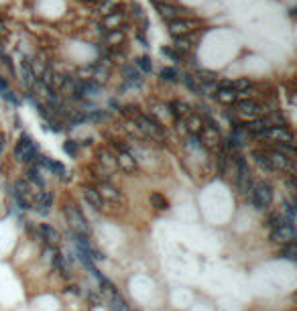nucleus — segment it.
Returning a JSON list of instances; mask_svg holds the SVG:
<instances>
[{"label":"nucleus","instance_id":"aec40b11","mask_svg":"<svg viewBox=\"0 0 297 311\" xmlns=\"http://www.w3.org/2000/svg\"><path fill=\"white\" fill-rule=\"evenodd\" d=\"M124 80H126V86H140L142 84V74L134 66H126L124 68Z\"/></svg>","mask_w":297,"mask_h":311},{"label":"nucleus","instance_id":"58836bf2","mask_svg":"<svg viewBox=\"0 0 297 311\" xmlns=\"http://www.w3.org/2000/svg\"><path fill=\"white\" fill-rule=\"evenodd\" d=\"M88 2H98V0H88Z\"/></svg>","mask_w":297,"mask_h":311},{"label":"nucleus","instance_id":"b1692460","mask_svg":"<svg viewBox=\"0 0 297 311\" xmlns=\"http://www.w3.org/2000/svg\"><path fill=\"white\" fill-rule=\"evenodd\" d=\"M151 206L155 210H159V212H165V210H169V200L163 194L155 192V194H151Z\"/></svg>","mask_w":297,"mask_h":311},{"label":"nucleus","instance_id":"f3484780","mask_svg":"<svg viewBox=\"0 0 297 311\" xmlns=\"http://www.w3.org/2000/svg\"><path fill=\"white\" fill-rule=\"evenodd\" d=\"M122 20H124V14L120 10H114V12L104 16V28L106 30H116L118 26L122 24Z\"/></svg>","mask_w":297,"mask_h":311},{"label":"nucleus","instance_id":"4468645a","mask_svg":"<svg viewBox=\"0 0 297 311\" xmlns=\"http://www.w3.org/2000/svg\"><path fill=\"white\" fill-rule=\"evenodd\" d=\"M39 228H41V240H43L47 246H55V248H57L59 240H62L59 232H57L53 226H49V224H43V226H39Z\"/></svg>","mask_w":297,"mask_h":311},{"label":"nucleus","instance_id":"9d476101","mask_svg":"<svg viewBox=\"0 0 297 311\" xmlns=\"http://www.w3.org/2000/svg\"><path fill=\"white\" fill-rule=\"evenodd\" d=\"M155 6H157V10H159L161 18H165L167 22H173V20H177V18H184V14H190L188 8H180V6L171 4V2H157Z\"/></svg>","mask_w":297,"mask_h":311},{"label":"nucleus","instance_id":"2eb2a0df","mask_svg":"<svg viewBox=\"0 0 297 311\" xmlns=\"http://www.w3.org/2000/svg\"><path fill=\"white\" fill-rule=\"evenodd\" d=\"M51 206H53V196H51V192H41L39 194V198H37V202H35V206H33V210H37L39 214H49V210H51Z\"/></svg>","mask_w":297,"mask_h":311},{"label":"nucleus","instance_id":"f257e3e1","mask_svg":"<svg viewBox=\"0 0 297 311\" xmlns=\"http://www.w3.org/2000/svg\"><path fill=\"white\" fill-rule=\"evenodd\" d=\"M130 118H132V124L136 126V130L140 132V136H146V138L157 140V142H161L165 138L163 126H161V124L153 116H144L140 112H134Z\"/></svg>","mask_w":297,"mask_h":311},{"label":"nucleus","instance_id":"e433bc0d","mask_svg":"<svg viewBox=\"0 0 297 311\" xmlns=\"http://www.w3.org/2000/svg\"><path fill=\"white\" fill-rule=\"evenodd\" d=\"M4 142H6L4 134H0V152H2V148H4Z\"/></svg>","mask_w":297,"mask_h":311},{"label":"nucleus","instance_id":"c756f323","mask_svg":"<svg viewBox=\"0 0 297 311\" xmlns=\"http://www.w3.org/2000/svg\"><path fill=\"white\" fill-rule=\"evenodd\" d=\"M250 80H246V78H240V80H234V82H230L228 84V88L230 90H234V92H248L250 90Z\"/></svg>","mask_w":297,"mask_h":311},{"label":"nucleus","instance_id":"5701e85b","mask_svg":"<svg viewBox=\"0 0 297 311\" xmlns=\"http://www.w3.org/2000/svg\"><path fill=\"white\" fill-rule=\"evenodd\" d=\"M108 299H110L114 311H130V307L126 305V301L120 297V293H118V291H114L112 295H108Z\"/></svg>","mask_w":297,"mask_h":311},{"label":"nucleus","instance_id":"39448f33","mask_svg":"<svg viewBox=\"0 0 297 311\" xmlns=\"http://www.w3.org/2000/svg\"><path fill=\"white\" fill-rule=\"evenodd\" d=\"M14 157L22 163H35L37 159V146L28 136H20L14 146Z\"/></svg>","mask_w":297,"mask_h":311},{"label":"nucleus","instance_id":"f704fd0d","mask_svg":"<svg viewBox=\"0 0 297 311\" xmlns=\"http://www.w3.org/2000/svg\"><path fill=\"white\" fill-rule=\"evenodd\" d=\"M161 53L165 55V57H169L171 61H175V64H180V61H182V53H177L175 49H171V47H163L161 49Z\"/></svg>","mask_w":297,"mask_h":311},{"label":"nucleus","instance_id":"6ab92c4d","mask_svg":"<svg viewBox=\"0 0 297 311\" xmlns=\"http://www.w3.org/2000/svg\"><path fill=\"white\" fill-rule=\"evenodd\" d=\"M20 70H22V84H24L28 90H33L37 78H35V74H33V70H31V66H28V61H26V59L20 61Z\"/></svg>","mask_w":297,"mask_h":311},{"label":"nucleus","instance_id":"f03ea898","mask_svg":"<svg viewBox=\"0 0 297 311\" xmlns=\"http://www.w3.org/2000/svg\"><path fill=\"white\" fill-rule=\"evenodd\" d=\"M64 214H66L68 226L74 232V236H88V232H90V224H88L84 214L74 204H66L64 206Z\"/></svg>","mask_w":297,"mask_h":311},{"label":"nucleus","instance_id":"7c9ffc66","mask_svg":"<svg viewBox=\"0 0 297 311\" xmlns=\"http://www.w3.org/2000/svg\"><path fill=\"white\" fill-rule=\"evenodd\" d=\"M118 4H120V0H100V12L106 16V14L118 10Z\"/></svg>","mask_w":297,"mask_h":311},{"label":"nucleus","instance_id":"423d86ee","mask_svg":"<svg viewBox=\"0 0 297 311\" xmlns=\"http://www.w3.org/2000/svg\"><path fill=\"white\" fill-rule=\"evenodd\" d=\"M94 190L98 192V196L102 198V202L106 204H124V194L118 190V188H114L112 183H108V181H98L96 185H94Z\"/></svg>","mask_w":297,"mask_h":311},{"label":"nucleus","instance_id":"cd10ccee","mask_svg":"<svg viewBox=\"0 0 297 311\" xmlns=\"http://www.w3.org/2000/svg\"><path fill=\"white\" fill-rule=\"evenodd\" d=\"M134 68H136L140 74H151V72H153V64H151V59H148L146 55H142V57H138V59L134 61Z\"/></svg>","mask_w":297,"mask_h":311},{"label":"nucleus","instance_id":"1a4fd4ad","mask_svg":"<svg viewBox=\"0 0 297 311\" xmlns=\"http://www.w3.org/2000/svg\"><path fill=\"white\" fill-rule=\"evenodd\" d=\"M116 167H120L124 173H134L136 169H138V163H136V159H134V154H130L126 148H122V146H118L116 148Z\"/></svg>","mask_w":297,"mask_h":311},{"label":"nucleus","instance_id":"4be33fe9","mask_svg":"<svg viewBox=\"0 0 297 311\" xmlns=\"http://www.w3.org/2000/svg\"><path fill=\"white\" fill-rule=\"evenodd\" d=\"M0 96H2V98H4L6 102L14 104V106L18 104V98L14 96V92L10 90V86H8V84H6V82H4L2 78H0Z\"/></svg>","mask_w":297,"mask_h":311},{"label":"nucleus","instance_id":"bb28decb","mask_svg":"<svg viewBox=\"0 0 297 311\" xmlns=\"http://www.w3.org/2000/svg\"><path fill=\"white\" fill-rule=\"evenodd\" d=\"M192 43H194V35H184V37H177L175 39V51L177 53H186V51H190V47H192Z\"/></svg>","mask_w":297,"mask_h":311},{"label":"nucleus","instance_id":"7ed1b4c3","mask_svg":"<svg viewBox=\"0 0 297 311\" xmlns=\"http://www.w3.org/2000/svg\"><path fill=\"white\" fill-rule=\"evenodd\" d=\"M248 196H250V202L256 210H266L273 204V188L266 181L252 183V190Z\"/></svg>","mask_w":297,"mask_h":311},{"label":"nucleus","instance_id":"20e7f679","mask_svg":"<svg viewBox=\"0 0 297 311\" xmlns=\"http://www.w3.org/2000/svg\"><path fill=\"white\" fill-rule=\"evenodd\" d=\"M264 152H266V157H269V163H271L273 171H281V173H289V175L295 173V163H293V159L289 157V154H285V152H281L277 148L264 150Z\"/></svg>","mask_w":297,"mask_h":311},{"label":"nucleus","instance_id":"dca6fc26","mask_svg":"<svg viewBox=\"0 0 297 311\" xmlns=\"http://www.w3.org/2000/svg\"><path fill=\"white\" fill-rule=\"evenodd\" d=\"M184 126H186V130H188L192 136H198V134H200V130L204 128V118H202V116L192 114V116H188V118L184 120Z\"/></svg>","mask_w":297,"mask_h":311},{"label":"nucleus","instance_id":"9b49d317","mask_svg":"<svg viewBox=\"0 0 297 311\" xmlns=\"http://www.w3.org/2000/svg\"><path fill=\"white\" fill-rule=\"evenodd\" d=\"M293 238H295V228L289 224H283V226L271 230V242H275V244L285 246V244H291Z\"/></svg>","mask_w":297,"mask_h":311},{"label":"nucleus","instance_id":"c85d7f7f","mask_svg":"<svg viewBox=\"0 0 297 311\" xmlns=\"http://www.w3.org/2000/svg\"><path fill=\"white\" fill-rule=\"evenodd\" d=\"M104 43L106 45H118V43H122V30H106V37H104Z\"/></svg>","mask_w":297,"mask_h":311},{"label":"nucleus","instance_id":"0eeeda50","mask_svg":"<svg viewBox=\"0 0 297 311\" xmlns=\"http://www.w3.org/2000/svg\"><path fill=\"white\" fill-rule=\"evenodd\" d=\"M260 140H269L277 144H293V134L287 126H275V128H266L260 134H256Z\"/></svg>","mask_w":297,"mask_h":311},{"label":"nucleus","instance_id":"2f4dec72","mask_svg":"<svg viewBox=\"0 0 297 311\" xmlns=\"http://www.w3.org/2000/svg\"><path fill=\"white\" fill-rule=\"evenodd\" d=\"M283 224H287V222H285V218H283L281 212L269 216V228H271V230H273V228H279V226H283Z\"/></svg>","mask_w":297,"mask_h":311},{"label":"nucleus","instance_id":"473e14b6","mask_svg":"<svg viewBox=\"0 0 297 311\" xmlns=\"http://www.w3.org/2000/svg\"><path fill=\"white\" fill-rule=\"evenodd\" d=\"M177 78H180V74H177L173 68H165V70H161V80H163V82L173 84V82H177Z\"/></svg>","mask_w":297,"mask_h":311},{"label":"nucleus","instance_id":"72a5a7b5","mask_svg":"<svg viewBox=\"0 0 297 311\" xmlns=\"http://www.w3.org/2000/svg\"><path fill=\"white\" fill-rule=\"evenodd\" d=\"M281 256H285V258H289V260H295V242L281 246Z\"/></svg>","mask_w":297,"mask_h":311},{"label":"nucleus","instance_id":"a878e982","mask_svg":"<svg viewBox=\"0 0 297 311\" xmlns=\"http://www.w3.org/2000/svg\"><path fill=\"white\" fill-rule=\"evenodd\" d=\"M26 181H31L33 185H37L39 190H43V179H41V171H39V167L37 165H31L28 167V171H26Z\"/></svg>","mask_w":297,"mask_h":311},{"label":"nucleus","instance_id":"f8f14e48","mask_svg":"<svg viewBox=\"0 0 297 311\" xmlns=\"http://www.w3.org/2000/svg\"><path fill=\"white\" fill-rule=\"evenodd\" d=\"M82 196H84V200L90 204L94 210H104V202L98 196V192L94 190V185H84V188H82Z\"/></svg>","mask_w":297,"mask_h":311},{"label":"nucleus","instance_id":"c9c22d12","mask_svg":"<svg viewBox=\"0 0 297 311\" xmlns=\"http://www.w3.org/2000/svg\"><path fill=\"white\" fill-rule=\"evenodd\" d=\"M64 150L70 154V157H76V154H78V142L76 140H68L64 144Z\"/></svg>","mask_w":297,"mask_h":311},{"label":"nucleus","instance_id":"4c0bfd02","mask_svg":"<svg viewBox=\"0 0 297 311\" xmlns=\"http://www.w3.org/2000/svg\"><path fill=\"white\" fill-rule=\"evenodd\" d=\"M157 2H165V0H155V4H157Z\"/></svg>","mask_w":297,"mask_h":311},{"label":"nucleus","instance_id":"6e6552de","mask_svg":"<svg viewBox=\"0 0 297 311\" xmlns=\"http://www.w3.org/2000/svg\"><path fill=\"white\" fill-rule=\"evenodd\" d=\"M196 26H200L198 20H192V18H186V20H184V18H177V20L169 22V35H171L173 39L184 37V35H190Z\"/></svg>","mask_w":297,"mask_h":311},{"label":"nucleus","instance_id":"393cba45","mask_svg":"<svg viewBox=\"0 0 297 311\" xmlns=\"http://www.w3.org/2000/svg\"><path fill=\"white\" fill-rule=\"evenodd\" d=\"M252 159L258 163V167H260V169L275 173V171H273V167H271V163H269V157H266V152H264V150H254V152H252Z\"/></svg>","mask_w":297,"mask_h":311},{"label":"nucleus","instance_id":"412c9836","mask_svg":"<svg viewBox=\"0 0 297 311\" xmlns=\"http://www.w3.org/2000/svg\"><path fill=\"white\" fill-rule=\"evenodd\" d=\"M182 80H184V84L188 86V90H192L194 94H198V96H206V92H204V86L192 76V74H184L182 76Z\"/></svg>","mask_w":297,"mask_h":311},{"label":"nucleus","instance_id":"a211bd4d","mask_svg":"<svg viewBox=\"0 0 297 311\" xmlns=\"http://www.w3.org/2000/svg\"><path fill=\"white\" fill-rule=\"evenodd\" d=\"M98 163H100V167H102V173L118 169V167H116V157H114V154H110L108 150H102V152L98 154Z\"/></svg>","mask_w":297,"mask_h":311},{"label":"nucleus","instance_id":"ddd939ff","mask_svg":"<svg viewBox=\"0 0 297 311\" xmlns=\"http://www.w3.org/2000/svg\"><path fill=\"white\" fill-rule=\"evenodd\" d=\"M214 94H216V100L220 104H226V106H234L236 102H238V92H234L230 88H218Z\"/></svg>","mask_w":297,"mask_h":311}]
</instances>
